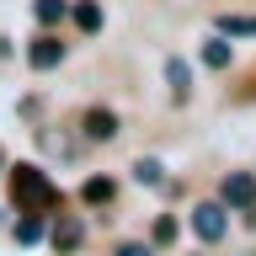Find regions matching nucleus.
I'll use <instances>...</instances> for the list:
<instances>
[{
	"instance_id": "13",
	"label": "nucleus",
	"mask_w": 256,
	"mask_h": 256,
	"mask_svg": "<svg viewBox=\"0 0 256 256\" xmlns=\"http://www.w3.org/2000/svg\"><path fill=\"white\" fill-rule=\"evenodd\" d=\"M16 240H27V246L43 240V219H22V224H16Z\"/></svg>"
},
{
	"instance_id": "4",
	"label": "nucleus",
	"mask_w": 256,
	"mask_h": 256,
	"mask_svg": "<svg viewBox=\"0 0 256 256\" xmlns=\"http://www.w3.org/2000/svg\"><path fill=\"white\" fill-rule=\"evenodd\" d=\"M80 128H86L91 139H112V134H118V118H112L107 107H91L86 118H80Z\"/></svg>"
},
{
	"instance_id": "11",
	"label": "nucleus",
	"mask_w": 256,
	"mask_h": 256,
	"mask_svg": "<svg viewBox=\"0 0 256 256\" xmlns=\"http://www.w3.org/2000/svg\"><path fill=\"white\" fill-rule=\"evenodd\" d=\"M166 80H171L176 96H187V64H182V59H166Z\"/></svg>"
},
{
	"instance_id": "10",
	"label": "nucleus",
	"mask_w": 256,
	"mask_h": 256,
	"mask_svg": "<svg viewBox=\"0 0 256 256\" xmlns=\"http://www.w3.org/2000/svg\"><path fill=\"white\" fill-rule=\"evenodd\" d=\"M203 64L208 70H224V64H230V43H224V38H208L203 43Z\"/></svg>"
},
{
	"instance_id": "14",
	"label": "nucleus",
	"mask_w": 256,
	"mask_h": 256,
	"mask_svg": "<svg viewBox=\"0 0 256 256\" xmlns=\"http://www.w3.org/2000/svg\"><path fill=\"white\" fill-rule=\"evenodd\" d=\"M155 240H160V246H171V240H176V219H155Z\"/></svg>"
},
{
	"instance_id": "2",
	"label": "nucleus",
	"mask_w": 256,
	"mask_h": 256,
	"mask_svg": "<svg viewBox=\"0 0 256 256\" xmlns=\"http://www.w3.org/2000/svg\"><path fill=\"white\" fill-rule=\"evenodd\" d=\"M224 203H230V208H251L256 203V176L230 171V176H224Z\"/></svg>"
},
{
	"instance_id": "8",
	"label": "nucleus",
	"mask_w": 256,
	"mask_h": 256,
	"mask_svg": "<svg viewBox=\"0 0 256 256\" xmlns=\"http://www.w3.org/2000/svg\"><path fill=\"white\" fill-rule=\"evenodd\" d=\"M70 16H75V27H80V32H96V27H102V6H91V0H80Z\"/></svg>"
},
{
	"instance_id": "6",
	"label": "nucleus",
	"mask_w": 256,
	"mask_h": 256,
	"mask_svg": "<svg viewBox=\"0 0 256 256\" xmlns=\"http://www.w3.org/2000/svg\"><path fill=\"white\" fill-rule=\"evenodd\" d=\"M54 246H59V251H75L80 246V219H59L54 224Z\"/></svg>"
},
{
	"instance_id": "7",
	"label": "nucleus",
	"mask_w": 256,
	"mask_h": 256,
	"mask_svg": "<svg viewBox=\"0 0 256 256\" xmlns=\"http://www.w3.org/2000/svg\"><path fill=\"white\" fill-rule=\"evenodd\" d=\"M32 16H38L43 27H54V22H64V16H70V6H64V0H38V6H32Z\"/></svg>"
},
{
	"instance_id": "15",
	"label": "nucleus",
	"mask_w": 256,
	"mask_h": 256,
	"mask_svg": "<svg viewBox=\"0 0 256 256\" xmlns=\"http://www.w3.org/2000/svg\"><path fill=\"white\" fill-rule=\"evenodd\" d=\"M139 182H144V187H155V182H160V166H155V160H139Z\"/></svg>"
},
{
	"instance_id": "9",
	"label": "nucleus",
	"mask_w": 256,
	"mask_h": 256,
	"mask_svg": "<svg viewBox=\"0 0 256 256\" xmlns=\"http://www.w3.org/2000/svg\"><path fill=\"white\" fill-rule=\"evenodd\" d=\"M219 32H230V38H256V16H219Z\"/></svg>"
},
{
	"instance_id": "17",
	"label": "nucleus",
	"mask_w": 256,
	"mask_h": 256,
	"mask_svg": "<svg viewBox=\"0 0 256 256\" xmlns=\"http://www.w3.org/2000/svg\"><path fill=\"white\" fill-rule=\"evenodd\" d=\"M0 171H6V155H0Z\"/></svg>"
},
{
	"instance_id": "12",
	"label": "nucleus",
	"mask_w": 256,
	"mask_h": 256,
	"mask_svg": "<svg viewBox=\"0 0 256 256\" xmlns=\"http://www.w3.org/2000/svg\"><path fill=\"white\" fill-rule=\"evenodd\" d=\"M112 198V182L107 176H91V182H86V203H107Z\"/></svg>"
},
{
	"instance_id": "5",
	"label": "nucleus",
	"mask_w": 256,
	"mask_h": 256,
	"mask_svg": "<svg viewBox=\"0 0 256 256\" xmlns=\"http://www.w3.org/2000/svg\"><path fill=\"white\" fill-rule=\"evenodd\" d=\"M27 59H32V70H54V64L64 59V43H54V38H38V43L27 48Z\"/></svg>"
},
{
	"instance_id": "1",
	"label": "nucleus",
	"mask_w": 256,
	"mask_h": 256,
	"mask_svg": "<svg viewBox=\"0 0 256 256\" xmlns=\"http://www.w3.org/2000/svg\"><path fill=\"white\" fill-rule=\"evenodd\" d=\"M11 192H16V203L32 208V214H38V208H54V182H48L38 166H16L11 171Z\"/></svg>"
},
{
	"instance_id": "3",
	"label": "nucleus",
	"mask_w": 256,
	"mask_h": 256,
	"mask_svg": "<svg viewBox=\"0 0 256 256\" xmlns=\"http://www.w3.org/2000/svg\"><path fill=\"white\" fill-rule=\"evenodd\" d=\"M192 230L203 240H219L224 235V203H198L192 208Z\"/></svg>"
},
{
	"instance_id": "16",
	"label": "nucleus",
	"mask_w": 256,
	"mask_h": 256,
	"mask_svg": "<svg viewBox=\"0 0 256 256\" xmlns=\"http://www.w3.org/2000/svg\"><path fill=\"white\" fill-rule=\"evenodd\" d=\"M118 256H150V251H144V246H123Z\"/></svg>"
}]
</instances>
